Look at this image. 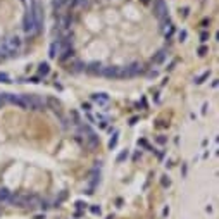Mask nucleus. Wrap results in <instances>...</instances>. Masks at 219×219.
<instances>
[{"label":"nucleus","instance_id":"1","mask_svg":"<svg viewBox=\"0 0 219 219\" xmlns=\"http://www.w3.org/2000/svg\"><path fill=\"white\" fill-rule=\"evenodd\" d=\"M22 31H24V35H26V36L33 38V36H36L38 33L41 31V24L36 22L35 19L29 16V14H26L24 19H22Z\"/></svg>","mask_w":219,"mask_h":219},{"label":"nucleus","instance_id":"2","mask_svg":"<svg viewBox=\"0 0 219 219\" xmlns=\"http://www.w3.org/2000/svg\"><path fill=\"white\" fill-rule=\"evenodd\" d=\"M154 12L161 21L169 18V9H167V4L164 0H154Z\"/></svg>","mask_w":219,"mask_h":219},{"label":"nucleus","instance_id":"3","mask_svg":"<svg viewBox=\"0 0 219 219\" xmlns=\"http://www.w3.org/2000/svg\"><path fill=\"white\" fill-rule=\"evenodd\" d=\"M55 22H57V29L59 31H67L73 26V18L69 14H59L55 18Z\"/></svg>","mask_w":219,"mask_h":219},{"label":"nucleus","instance_id":"4","mask_svg":"<svg viewBox=\"0 0 219 219\" xmlns=\"http://www.w3.org/2000/svg\"><path fill=\"white\" fill-rule=\"evenodd\" d=\"M142 71H143V69H142V66H140L138 62H133V64H129V66H126V67H121L123 78H133V76L140 74Z\"/></svg>","mask_w":219,"mask_h":219},{"label":"nucleus","instance_id":"5","mask_svg":"<svg viewBox=\"0 0 219 219\" xmlns=\"http://www.w3.org/2000/svg\"><path fill=\"white\" fill-rule=\"evenodd\" d=\"M102 76L105 78H123V73H121V67H116V66H107V67H102Z\"/></svg>","mask_w":219,"mask_h":219},{"label":"nucleus","instance_id":"6","mask_svg":"<svg viewBox=\"0 0 219 219\" xmlns=\"http://www.w3.org/2000/svg\"><path fill=\"white\" fill-rule=\"evenodd\" d=\"M91 102H95V104H98V105H105L107 102L110 100V97L105 93V91H97V93H91Z\"/></svg>","mask_w":219,"mask_h":219},{"label":"nucleus","instance_id":"7","mask_svg":"<svg viewBox=\"0 0 219 219\" xmlns=\"http://www.w3.org/2000/svg\"><path fill=\"white\" fill-rule=\"evenodd\" d=\"M74 59V48H62L60 50V54H59V60L60 62H69V60H73Z\"/></svg>","mask_w":219,"mask_h":219},{"label":"nucleus","instance_id":"8","mask_svg":"<svg viewBox=\"0 0 219 219\" xmlns=\"http://www.w3.org/2000/svg\"><path fill=\"white\" fill-rule=\"evenodd\" d=\"M102 64L100 62H90V64H86V67H85V73H88V74H102Z\"/></svg>","mask_w":219,"mask_h":219},{"label":"nucleus","instance_id":"9","mask_svg":"<svg viewBox=\"0 0 219 219\" xmlns=\"http://www.w3.org/2000/svg\"><path fill=\"white\" fill-rule=\"evenodd\" d=\"M60 50H62L60 43H59L57 40H54V41L50 43V47H48V57H50V59H57L59 54H60Z\"/></svg>","mask_w":219,"mask_h":219},{"label":"nucleus","instance_id":"10","mask_svg":"<svg viewBox=\"0 0 219 219\" xmlns=\"http://www.w3.org/2000/svg\"><path fill=\"white\" fill-rule=\"evenodd\" d=\"M167 55H169V54H167L166 50H161L157 55H154V57H152V64H154V66H161L166 59H167Z\"/></svg>","mask_w":219,"mask_h":219},{"label":"nucleus","instance_id":"11","mask_svg":"<svg viewBox=\"0 0 219 219\" xmlns=\"http://www.w3.org/2000/svg\"><path fill=\"white\" fill-rule=\"evenodd\" d=\"M50 74V66H48V62H41L40 66H38V76H48Z\"/></svg>","mask_w":219,"mask_h":219},{"label":"nucleus","instance_id":"12","mask_svg":"<svg viewBox=\"0 0 219 219\" xmlns=\"http://www.w3.org/2000/svg\"><path fill=\"white\" fill-rule=\"evenodd\" d=\"M85 67H86V64H83V62H74L73 66H71V69H73L74 73H85Z\"/></svg>","mask_w":219,"mask_h":219},{"label":"nucleus","instance_id":"13","mask_svg":"<svg viewBox=\"0 0 219 219\" xmlns=\"http://www.w3.org/2000/svg\"><path fill=\"white\" fill-rule=\"evenodd\" d=\"M176 33V28L173 26V22L171 24H167V29H164V36H166V40H169V38L173 36Z\"/></svg>","mask_w":219,"mask_h":219},{"label":"nucleus","instance_id":"14","mask_svg":"<svg viewBox=\"0 0 219 219\" xmlns=\"http://www.w3.org/2000/svg\"><path fill=\"white\" fill-rule=\"evenodd\" d=\"M117 142H119V131H116V133H114V136L109 140V148H110V150H114V148H116Z\"/></svg>","mask_w":219,"mask_h":219},{"label":"nucleus","instance_id":"15","mask_svg":"<svg viewBox=\"0 0 219 219\" xmlns=\"http://www.w3.org/2000/svg\"><path fill=\"white\" fill-rule=\"evenodd\" d=\"M138 147H142V148H145V150H150V152H155V148H152L150 143L147 142L145 138H140V140H138Z\"/></svg>","mask_w":219,"mask_h":219},{"label":"nucleus","instance_id":"16","mask_svg":"<svg viewBox=\"0 0 219 219\" xmlns=\"http://www.w3.org/2000/svg\"><path fill=\"white\" fill-rule=\"evenodd\" d=\"M128 157H129V150H128V148H126V150H123V152H119V155L116 157V161H117V162H124V161H126Z\"/></svg>","mask_w":219,"mask_h":219},{"label":"nucleus","instance_id":"17","mask_svg":"<svg viewBox=\"0 0 219 219\" xmlns=\"http://www.w3.org/2000/svg\"><path fill=\"white\" fill-rule=\"evenodd\" d=\"M69 116L73 117V124H74V126H79V124L83 123V121L79 119V114H78L76 110H71V114H69Z\"/></svg>","mask_w":219,"mask_h":219},{"label":"nucleus","instance_id":"18","mask_svg":"<svg viewBox=\"0 0 219 219\" xmlns=\"http://www.w3.org/2000/svg\"><path fill=\"white\" fill-rule=\"evenodd\" d=\"M209 76H211V73L207 71V73H204L202 76H199V78H195V83H197V85H202V83H205V81L209 79Z\"/></svg>","mask_w":219,"mask_h":219},{"label":"nucleus","instance_id":"19","mask_svg":"<svg viewBox=\"0 0 219 219\" xmlns=\"http://www.w3.org/2000/svg\"><path fill=\"white\" fill-rule=\"evenodd\" d=\"M209 38H211V33H209V31H202L200 43H207V41H209Z\"/></svg>","mask_w":219,"mask_h":219},{"label":"nucleus","instance_id":"20","mask_svg":"<svg viewBox=\"0 0 219 219\" xmlns=\"http://www.w3.org/2000/svg\"><path fill=\"white\" fill-rule=\"evenodd\" d=\"M0 83H11V76L7 73H0Z\"/></svg>","mask_w":219,"mask_h":219},{"label":"nucleus","instance_id":"21","mask_svg":"<svg viewBox=\"0 0 219 219\" xmlns=\"http://www.w3.org/2000/svg\"><path fill=\"white\" fill-rule=\"evenodd\" d=\"M155 142H157L159 145H164V143H167V136H164V135H159V136L155 138Z\"/></svg>","mask_w":219,"mask_h":219},{"label":"nucleus","instance_id":"22","mask_svg":"<svg viewBox=\"0 0 219 219\" xmlns=\"http://www.w3.org/2000/svg\"><path fill=\"white\" fill-rule=\"evenodd\" d=\"M186 38H188V33H186L185 29H181V31H178V40H180V41H185Z\"/></svg>","mask_w":219,"mask_h":219},{"label":"nucleus","instance_id":"23","mask_svg":"<svg viewBox=\"0 0 219 219\" xmlns=\"http://www.w3.org/2000/svg\"><path fill=\"white\" fill-rule=\"evenodd\" d=\"M81 109L85 110V112H91V104L90 102H83V104H81Z\"/></svg>","mask_w":219,"mask_h":219},{"label":"nucleus","instance_id":"24","mask_svg":"<svg viewBox=\"0 0 219 219\" xmlns=\"http://www.w3.org/2000/svg\"><path fill=\"white\" fill-rule=\"evenodd\" d=\"M207 52H209V48H207V47H200V48H199V55H200V57L207 55Z\"/></svg>","mask_w":219,"mask_h":219},{"label":"nucleus","instance_id":"25","mask_svg":"<svg viewBox=\"0 0 219 219\" xmlns=\"http://www.w3.org/2000/svg\"><path fill=\"white\" fill-rule=\"evenodd\" d=\"M28 81H29V83H33V85H36V83H40V76H33V78H29Z\"/></svg>","mask_w":219,"mask_h":219},{"label":"nucleus","instance_id":"26","mask_svg":"<svg viewBox=\"0 0 219 219\" xmlns=\"http://www.w3.org/2000/svg\"><path fill=\"white\" fill-rule=\"evenodd\" d=\"M136 121H138V117H131V119H129V124L133 126V124H136Z\"/></svg>","mask_w":219,"mask_h":219},{"label":"nucleus","instance_id":"27","mask_svg":"<svg viewBox=\"0 0 219 219\" xmlns=\"http://www.w3.org/2000/svg\"><path fill=\"white\" fill-rule=\"evenodd\" d=\"M181 12H183V16H185V18H186V16H188V12H190V9H186V7H185V9H183Z\"/></svg>","mask_w":219,"mask_h":219},{"label":"nucleus","instance_id":"28","mask_svg":"<svg viewBox=\"0 0 219 219\" xmlns=\"http://www.w3.org/2000/svg\"><path fill=\"white\" fill-rule=\"evenodd\" d=\"M140 157H142V154H138V152H136V154H135V157H133V159H135V161H138V159H140Z\"/></svg>","mask_w":219,"mask_h":219},{"label":"nucleus","instance_id":"29","mask_svg":"<svg viewBox=\"0 0 219 219\" xmlns=\"http://www.w3.org/2000/svg\"><path fill=\"white\" fill-rule=\"evenodd\" d=\"M142 2H145V4H148V0H142Z\"/></svg>","mask_w":219,"mask_h":219}]
</instances>
